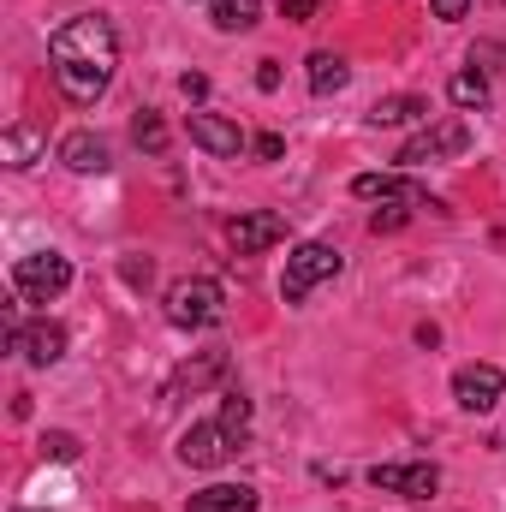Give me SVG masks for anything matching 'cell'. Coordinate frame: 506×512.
Returning a JSON list of instances; mask_svg holds the SVG:
<instances>
[{
    "instance_id": "22",
    "label": "cell",
    "mask_w": 506,
    "mask_h": 512,
    "mask_svg": "<svg viewBox=\"0 0 506 512\" xmlns=\"http://www.w3.org/2000/svg\"><path fill=\"white\" fill-rule=\"evenodd\" d=\"M221 423H227V429H233L239 441L251 435V399H245L239 387H227V393H221Z\"/></svg>"
},
{
    "instance_id": "14",
    "label": "cell",
    "mask_w": 506,
    "mask_h": 512,
    "mask_svg": "<svg viewBox=\"0 0 506 512\" xmlns=\"http://www.w3.org/2000/svg\"><path fill=\"white\" fill-rule=\"evenodd\" d=\"M60 161H66L72 173H108V167H114V149H108V137H96V131H72V137H60Z\"/></svg>"
},
{
    "instance_id": "8",
    "label": "cell",
    "mask_w": 506,
    "mask_h": 512,
    "mask_svg": "<svg viewBox=\"0 0 506 512\" xmlns=\"http://www.w3.org/2000/svg\"><path fill=\"white\" fill-rule=\"evenodd\" d=\"M370 489L381 495H399V501H435V489H441V471L435 465H370Z\"/></svg>"
},
{
    "instance_id": "13",
    "label": "cell",
    "mask_w": 506,
    "mask_h": 512,
    "mask_svg": "<svg viewBox=\"0 0 506 512\" xmlns=\"http://www.w3.org/2000/svg\"><path fill=\"white\" fill-rule=\"evenodd\" d=\"M12 352H18L30 370H48V364H60V358H66V328H60V322H48V316H42V322H24V334H18V346H12Z\"/></svg>"
},
{
    "instance_id": "3",
    "label": "cell",
    "mask_w": 506,
    "mask_h": 512,
    "mask_svg": "<svg viewBox=\"0 0 506 512\" xmlns=\"http://www.w3.org/2000/svg\"><path fill=\"white\" fill-rule=\"evenodd\" d=\"M346 268V256L334 251L328 239H304V245H292V256H286V274H280V298L286 304H304L322 280H334Z\"/></svg>"
},
{
    "instance_id": "12",
    "label": "cell",
    "mask_w": 506,
    "mask_h": 512,
    "mask_svg": "<svg viewBox=\"0 0 506 512\" xmlns=\"http://www.w3.org/2000/svg\"><path fill=\"white\" fill-rule=\"evenodd\" d=\"M227 239H233V251L239 256H262L268 245L286 239V215H274V209H251V215H239V221L227 227Z\"/></svg>"
},
{
    "instance_id": "5",
    "label": "cell",
    "mask_w": 506,
    "mask_h": 512,
    "mask_svg": "<svg viewBox=\"0 0 506 512\" xmlns=\"http://www.w3.org/2000/svg\"><path fill=\"white\" fill-rule=\"evenodd\" d=\"M352 197L358 203H381V209H441L435 197H429V185H417L411 173H358L352 179Z\"/></svg>"
},
{
    "instance_id": "16",
    "label": "cell",
    "mask_w": 506,
    "mask_h": 512,
    "mask_svg": "<svg viewBox=\"0 0 506 512\" xmlns=\"http://www.w3.org/2000/svg\"><path fill=\"white\" fill-rule=\"evenodd\" d=\"M42 155H48V137H42V131H30V126L0 131V161H6V167H36Z\"/></svg>"
},
{
    "instance_id": "25",
    "label": "cell",
    "mask_w": 506,
    "mask_h": 512,
    "mask_svg": "<svg viewBox=\"0 0 506 512\" xmlns=\"http://www.w3.org/2000/svg\"><path fill=\"white\" fill-rule=\"evenodd\" d=\"M405 221H411V209H376L370 215V233H399Z\"/></svg>"
},
{
    "instance_id": "20",
    "label": "cell",
    "mask_w": 506,
    "mask_h": 512,
    "mask_svg": "<svg viewBox=\"0 0 506 512\" xmlns=\"http://www.w3.org/2000/svg\"><path fill=\"white\" fill-rule=\"evenodd\" d=\"M447 96H453V108H489V72H453Z\"/></svg>"
},
{
    "instance_id": "24",
    "label": "cell",
    "mask_w": 506,
    "mask_h": 512,
    "mask_svg": "<svg viewBox=\"0 0 506 512\" xmlns=\"http://www.w3.org/2000/svg\"><path fill=\"white\" fill-rule=\"evenodd\" d=\"M251 149H256V161H280L286 155V137L280 131H262V137H251Z\"/></svg>"
},
{
    "instance_id": "4",
    "label": "cell",
    "mask_w": 506,
    "mask_h": 512,
    "mask_svg": "<svg viewBox=\"0 0 506 512\" xmlns=\"http://www.w3.org/2000/svg\"><path fill=\"white\" fill-rule=\"evenodd\" d=\"M72 286V262L60 251H30L12 262V292L24 298V304H48V298H60Z\"/></svg>"
},
{
    "instance_id": "29",
    "label": "cell",
    "mask_w": 506,
    "mask_h": 512,
    "mask_svg": "<svg viewBox=\"0 0 506 512\" xmlns=\"http://www.w3.org/2000/svg\"><path fill=\"white\" fill-rule=\"evenodd\" d=\"M316 6H322V0H286V18H292V24H310Z\"/></svg>"
},
{
    "instance_id": "28",
    "label": "cell",
    "mask_w": 506,
    "mask_h": 512,
    "mask_svg": "<svg viewBox=\"0 0 506 512\" xmlns=\"http://www.w3.org/2000/svg\"><path fill=\"white\" fill-rule=\"evenodd\" d=\"M179 90H185V102H203V96H209V78H203V72H185Z\"/></svg>"
},
{
    "instance_id": "2",
    "label": "cell",
    "mask_w": 506,
    "mask_h": 512,
    "mask_svg": "<svg viewBox=\"0 0 506 512\" xmlns=\"http://www.w3.org/2000/svg\"><path fill=\"white\" fill-rule=\"evenodd\" d=\"M161 310H167L173 328H191V334H197V328H215V322H221L227 292H221V280H209V274H185V280L167 286Z\"/></svg>"
},
{
    "instance_id": "11",
    "label": "cell",
    "mask_w": 506,
    "mask_h": 512,
    "mask_svg": "<svg viewBox=\"0 0 506 512\" xmlns=\"http://www.w3.org/2000/svg\"><path fill=\"white\" fill-rule=\"evenodd\" d=\"M453 399H459V411H495L506 399V376L495 370V364H465L459 376H453Z\"/></svg>"
},
{
    "instance_id": "7",
    "label": "cell",
    "mask_w": 506,
    "mask_h": 512,
    "mask_svg": "<svg viewBox=\"0 0 506 512\" xmlns=\"http://www.w3.org/2000/svg\"><path fill=\"white\" fill-rule=\"evenodd\" d=\"M465 149H471V126H465L459 114H447V120L423 126L405 149H399V167H423V161H441V155H465Z\"/></svg>"
},
{
    "instance_id": "10",
    "label": "cell",
    "mask_w": 506,
    "mask_h": 512,
    "mask_svg": "<svg viewBox=\"0 0 506 512\" xmlns=\"http://www.w3.org/2000/svg\"><path fill=\"white\" fill-rule=\"evenodd\" d=\"M227 346H209V352H197L191 364H179L173 376H167V387H161V405H173V399H185V393H203V387H215L221 376H227Z\"/></svg>"
},
{
    "instance_id": "19",
    "label": "cell",
    "mask_w": 506,
    "mask_h": 512,
    "mask_svg": "<svg viewBox=\"0 0 506 512\" xmlns=\"http://www.w3.org/2000/svg\"><path fill=\"white\" fill-rule=\"evenodd\" d=\"M304 66H310V90H316V96H340L346 78H352V66H346L340 54H328V48H316Z\"/></svg>"
},
{
    "instance_id": "30",
    "label": "cell",
    "mask_w": 506,
    "mask_h": 512,
    "mask_svg": "<svg viewBox=\"0 0 506 512\" xmlns=\"http://www.w3.org/2000/svg\"><path fill=\"white\" fill-rule=\"evenodd\" d=\"M126 280L131 286H149V262H126Z\"/></svg>"
},
{
    "instance_id": "1",
    "label": "cell",
    "mask_w": 506,
    "mask_h": 512,
    "mask_svg": "<svg viewBox=\"0 0 506 512\" xmlns=\"http://www.w3.org/2000/svg\"><path fill=\"white\" fill-rule=\"evenodd\" d=\"M48 60H54V84L66 102L90 108L108 96L114 72H120V36L102 12H84V18H66L54 36H48Z\"/></svg>"
},
{
    "instance_id": "18",
    "label": "cell",
    "mask_w": 506,
    "mask_h": 512,
    "mask_svg": "<svg viewBox=\"0 0 506 512\" xmlns=\"http://www.w3.org/2000/svg\"><path fill=\"white\" fill-rule=\"evenodd\" d=\"M364 120L370 126H417V120H429V102L423 96H381Z\"/></svg>"
},
{
    "instance_id": "9",
    "label": "cell",
    "mask_w": 506,
    "mask_h": 512,
    "mask_svg": "<svg viewBox=\"0 0 506 512\" xmlns=\"http://www.w3.org/2000/svg\"><path fill=\"white\" fill-rule=\"evenodd\" d=\"M185 131H191V143H197L203 155H215V161H239V155L251 149L245 126H239V120H227V114H191Z\"/></svg>"
},
{
    "instance_id": "6",
    "label": "cell",
    "mask_w": 506,
    "mask_h": 512,
    "mask_svg": "<svg viewBox=\"0 0 506 512\" xmlns=\"http://www.w3.org/2000/svg\"><path fill=\"white\" fill-rule=\"evenodd\" d=\"M245 441L215 417V423H191L185 435H179V465H191V471H215V465H227L233 453H239Z\"/></svg>"
},
{
    "instance_id": "17",
    "label": "cell",
    "mask_w": 506,
    "mask_h": 512,
    "mask_svg": "<svg viewBox=\"0 0 506 512\" xmlns=\"http://www.w3.org/2000/svg\"><path fill=\"white\" fill-rule=\"evenodd\" d=\"M209 24L221 36H245L262 24V0H209Z\"/></svg>"
},
{
    "instance_id": "23",
    "label": "cell",
    "mask_w": 506,
    "mask_h": 512,
    "mask_svg": "<svg viewBox=\"0 0 506 512\" xmlns=\"http://www.w3.org/2000/svg\"><path fill=\"white\" fill-rule=\"evenodd\" d=\"M42 453H48L54 465H72V459L84 453V441H78L72 429H48V435H42Z\"/></svg>"
},
{
    "instance_id": "15",
    "label": "cell",
    "mask_w": 506,
    "mask_h": 512,
    "mask_svg": "<svg viewBox=\"0 0 506 512\" xmlns=\"http://www.w3.org/2000/svg\"><path fill=\"white\" fill-rule=\"evenodd\" d=\"M185 512H256V489L251 483H209L185 501Z\"/></svg>"
},
{
    "instance_id": "21",
    "label": "cell",
    "mask_w": 506,
    "mask_h": 512,
    "mask_svg": "<svg viewBox=\"0 0 506 512\" xmlns=\"http://www.w3.org/2000/svg\"><path fill=\"white\" fill-rule=\"evenodd\" d=\"M131 143H137L143 155H161V149H167V120H161L155 108H143V114L131 120Z\"/></svg>"
},
{
    "instance_id": "26",
    "label": "cell",
    "mask_w": 506,
    "mask_h": 512,
    "mask_svg": "<svg viewBox=\"0 0 506 512\" xmlns=\"http://www.w3.org/2000/svg\"><path fill=\"white\" fill-rule=\"evenodd\" d=\"M429 12H435L441 24H459V18L471 12V0H429Z\"/></svg>"
},
{
    "instance_id": "27",
    "label": "cell",
    "mask_w": 506,
    "mask_h": 512,
    "mask_svg": "<svg viewBox=\"0 0 506 512\" xmlns=\"http://www.w3.org/2000/svg\"><path fill=\"white\" fill-rule=\"evenodd\" d=\"M256 90H262V96H274V90H280V66H274V60H262V66H256Z\"/></svg>"
}]
</instances>
